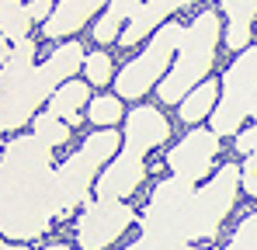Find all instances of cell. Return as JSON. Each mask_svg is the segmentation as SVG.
Instances as JSON below:
<instances>
[{
  "label": "cell",
  "mask_w": 257,
  "mask_h": 250,
  "mask_svg": "<svg viewBox=\"0 0 257 250\" xmlns=\"http://www.w3.org/2000/svg\"><path fill=\"white\" fill-rule=\"evenodd\" d=\"M66 215L59 177L52 170V146L42 136H18L4 143L0 170V229L7 240H35Z\"/></svg>",
  "instance_id": "1"
},
{
  "label": "cell",
  "mask_w": 257,
  "mask_h": 250,
  "mask_svg": "<svg viewBox=\"0 0 257 250\" xmlns=\"http://www.w3.org/2000/svg\"><path fill=\"white\" fill-rule=\"evenodd\" d=\"M240 181H243V170L236 164L219 167V174L202 188H195V181L177 174L160 181L139 215L143 236H160V240L188 243V247L215 236L219 222L229 215L236 202Z\"/></svg>",
  "instance_id": "2"
},
{
  "label": "cell",
  "mask_w": 257,
  "mask_h": 250,
  "mask_svg": "<svg viewBox=\"0 0 257 250\" xmlns=\"http://www.w3.org/2000/svg\"><path fill=\"white\" fill-rule=\"evenodd\" d=\"M84 49H80V42H66V45H59L45 63L39 66H32V70H25L21 77H14V80H0V97H4V132H14V129H21V125L28 122V118H35V108L42 104L45 97H52L59 87L66 80H73V73H77V66H84Z\"/></svg>",
  "instance_id": "3"
},
{
  "label": "cell",
  "mask_w": 257,
  "mask_h": 250,
  "mask_svg": "<svg viewBox=\"0 0 257 250\" xmlns=\"http://www.w3.org/2000/svg\"><path fill=\"white\" fill-rule=\"evenodd\" d=\"M167 136H171V125H167V118H164L157 108H150V104L132 108L128 118H125V139H122L118 157L104 167L101 177L94 181L97 198H128V195L139 188L143 174H146L143 157H146L157 143H164Z\"/></svg>",
  "instance_id": "4"
},
{
  "label": "cell",
  "mask_w": 257,
  "mask_h": 250,
  "mask_svg": "<svg viewBox=\"0 0 257 250\" xmlns=\"http://www.w3.org/2000/svg\"><path fill=\"white\" fill-rule=\"evenodd\" d=\"M215 42H219V18H215V11H202L184 28V39H181L171 73L157 87L164 104H181L188 90H195L205 80V73L212 70V59H215Z\"/></svg>",
  "instance_id": "5"
},
{
  "label": "cell",
  "mask_w": 257,
  "mask_h": 250,
  "mask_svg": "<svg viewBox=\"0 0 257 250\" xmlns=\"http://www.w3.org/2000/svg\"><path fill=\"white\" fill-rule=\"evenodd\" d=\"M219 87L222 90H219V104L212 111V132L233 136V132H240V122L250 118L257 108V45L243 49L229 63Z\"/></svg>",
  "instance_id": "6"
},
{
  "label": "cell",
  "mask_w": 257,
  "mask_h": 250,
  "mask_svg": "<svg viewBox=\"0 0 257 250\" xmlns=\"http://www.w3.org/2000/svg\"><path fill=\"white\" fill-rule=\"evenodd\" d=\"M181 39H184V25H177V21H164V25L153 32V39L146 42V49H143L136 59H128V66L115 77V90H118V97H128V101L143 97L153 83L167 73L171 56L181 49Z\"/></svg>",
  "instance_id": "7"
},
{
  "label": "cell",
  "mask_w": 257,
  "mask_h": 250,
  "mask_svg": "<svg viewBox=\"0 0 257 250\" xmlns=\"http://www.w3.org/2000/svg\"><path fill=\"white\" fill-rule=\"evenodd\" d=\"M118 132L115 129H97L94 136H87L84 146L73 153V157H66L59 170H56V177H59V195H63V208L70 212L73 205H80L87 198V188L101 177V167L104 160L118 150Z\"/></svg>",
  "instance_id": "8"
},
{
  "label": "cell",
  "mask_w": 257,
  "mask_h": 250,
  "mask_svg": "<svg viewBox=\"0 0 257 250\" xmlns=\"http://www.w3.org/2000/svg\"><path fill=\"white\" fill-rule=\"evenodd\" d=\"M136 212L122 198H94L87 202L77 219V247L80 250H104L111 247L128 226Z\"/></svg>",
  "instance_id": "9"
},
{
  "label": "cell",
  "mask_w": 257,
  "mask_h": 250,
  "mask_svg": "<svg viewBox=\"0 0 257 250\" xmlns=\"http://www.w3.org/2000/svg\"><path fill=\"white\" fill-rule=\"evenodd\" d=\"M219 150V136L212 129H191L171 153H167V167H171L177 177H188V181H202L209 177V167H212V157Z\"/></svg>",
  "instance_id": "10"
},
{
  "label": "cell",
  "mask_w": 257,
  "mask_h": 250,
  "mask_svg": "<svg viewBox=\"0 0 257 250\" xmlns=\"http://www.w3.org/2000/svg\"><path fill=\"white\" fill-rule=\"evenodd\" d=\"M188 4H195V0H146V4L136 11V18L125 25V32L118 35V45H125V49L136 45L139 39H146L150 32H157L174 11H181V7H188Z\"/></svg>",
  "instance_id": "11"
},
{
  "label": "cell",
  "mask_w": 257,
  "mask_h": 250,
  "mask_svg": "<svg viewBox=\"0 0 257 250\" xmlns=\"http://www.w3.org/2000/svg\"><path fill=\"white\" fill-rule=\"evenodd\" d=\"M101 4L108 0H59L56 11L49 14V21L42 25L45 39H63V35H73L87 25V18L94 11H101Z\"/></svg>",
  "instance_id": "12"
},
{
  "label": "cell",
  "mask_w": 257,
  "mask_h": 250,
  "mask_svg": "<svg viewBox=\"0 0 257 250\" xmlns=\"http://www.w3.org/2000/svg\"><path fill=\"white\" fill-rule=\"evenodd\" d=\"M229 25H226V45L233 52H243L250 32H254V18H257V0H219Z\"/></svg>",
  "instance_id": "13"
},
{
  "label": "cell",
  "mask_w": 257,
  "mask_h": 250,
  "mask_svg": "<svg viewBox=\"0 0 257 250\" xmlns=\"http://www.w3.org/2000/svg\"><path fill=\"white\" fill-rule=\"evenodd\" d=\"M143 7V0H108V11L104 18L94 25V39L101 42H118V35L125 32V25L136 18V11Z\"/></svg>",
  "instance_id": "14"
},
{
  "label": "cell",
  "mask_w": 257,
  "mask_h": 250,
  "mask_svg": "<svg viewBox=\"0 0 257 250\" xmlns=\"http://www.w3.org/2000/svg\"><path fill=\"white\" fill-rule=\"evenodd\" d=\"M87 97H90V87L80 80H66L52 97H49V111L52 115H59L63 122L77 125L80 122V108L87 104Z\"/></svg>",
  "instance_id": "15"
},
{
  "label": "cell",
  "mask_w": 257,
  "mask_h": 250,
  "mask_svg": "<svg viewBox=\"0 0 257 250\" xmlns=\"http://www.w3.org/2000/svg\"><path fill=\"white\" fill-rule=\"evenodd\" d=\"M219 90L222 87L215 80H202L195 90H188L184 101H181V122L195 125V122H202L205 115H212V104H215V97H219Z\"/></svg>",
  "instance_id": "16"
},
{
  "label": "cell",
  "mask_w": 257,
  "mask_h": 250,
  "mask_svg": "<svg viewBox=\"0 0 257 250\" xmlns=\"http://www.w3.org/2000/svg\"><path fill=\"white\" fill-rule=\"evenodd\" d=\"M0 28H4V42H21L28 39L32 28V11L21 0H0Z\"/></svg>",
  "instance_id": "17"
},
{
  "label": "cell",
  "mask_w": 257,
  "mask_h": 250,
  "mask_svg": "<svg viewBox=\"0 0 257 250\" xmlns=\"http://www.w3.org/2000/svg\"><path fill=\"white\" fill-rule=\"evenodd\" d=\"M32 129H35V136H42L49 146H59V143H66L70 139V122H63L59 115H52L49 108H45L42 115H35L32 118Z\"/></svg>",
  "instance_id": "18"
},
{
  "label": "cell",
  "mask_w": 257,
  "mask_h": 250,
  "mask_svg": "<svg viewBox=\"0 0 257 250\" xmlns=\"http://www.w3.org/2000/svg\"><path fill=\"white\" fill-rule=\"evenodd\" d=\"M122 115H125V111H122V101H118L115 94H101V97H94V101L87 104V118L94 125H104V129H111Z\"/></svg>",
  "instance_id": "19"
},
{
  "label": "cell",
  "mask_w": 257,
  "mask_h": 250,
  "mask_svg": "<svg viewBox=\"0 0 257 250\" xmlns=\"http://www.w3.org/2000/svg\"><path fill=\"white\" fill-rule=\"evenodd\" d=\"M226 250H257V212H250V215L240 222V229L229 236Z\"/></svg>",
  "instance_id": "20"
},
{
  "label": "cell",
  "mask_w": 257,
  "mask_h": 250,
  "mask_svg": "<svg viewBox=\"0 0 257 250\" xmlns=\"http://www.w3.org/2000/svg\"><path fill=\"white\" fill-rule=\"evenodd\" d=\"M84 70H87V83H94V87H104L111 80V59L104 52H90L84 59Z\"/></svg>",
  "instance_id": "21"
},
{
  "label": "cell",
  "mask_w": 257,
  "mask_h": 250,
  "mask_svg": "<svg viewBox=\"0 0 257 250\" xmlns=\"http://www.w3.org/2000/svg\"><path fill=\"white\" fill-rule=\"evenodd\" d=\"M125 250H188V243H174V240H160V236H139Z\"/></svg>",
  "instance_id": "22"
},
{
  "label": "cell",
  "mask_w": 257,
  "mask_h": 250,
  "mask_svg": "<svg viewBox=\"0 0 257 250\" xmlns=\"http://www.w3.org/2000/svg\"><path fill=\"white\" fill-rule=\"evenodd\" d=\"M240 188H243L250 198H257V150H254V153H247V164H243V181H240Z\"/></svg>",
  "instance_id": "23"
},
{
  "label": "cell",
  "mask_w": 257,
  "mask_h": 250,
  "mask_svg": "<svg viewBox=\"0 0 257 250\" xmlns=\"http://www.w3.org/2000/svg\"><path fill=\"white\" fill-rule=\"evenodd\" d=\"M250 118H254V125H250V129H243V132L236 136V143H233L240 153H254V150H257V108H254V115H250Z\"/></svg>",
  "instance_id": "24"
},
{
  "label": "cell",
  "mask_w": 257,
  "mask_h": 250,
  "mask_svg": "<svg viewBox=\"0 0 257 250\" xmlns=\"http://www.w3.org/2000/svg\"><path fill=\"white\" fill-rule=\"evenodd\" d=\"M28 11H32V21H49V14H52V11H56V4H49V0H32V4H28Z\"/></svg>",
  "instance_id": "25"
},
{
  "label": "cell",
  "mask_w": 257,
  "mask_h": 250,
  "mask_svg": "<svg viewBox=\"0 0 257 250\" xmlns=\"http://www.w3.org/2000/svg\"><path fill=\"white\" fill-rule=\"evenodd\" d=\"M45 250H73V247H66V243H52V247H45Z\"/></svg>",
  "instance_id": "26"
},
{
  "label": "cell",
  "mask_w": 257,
  "mask_h": 250,
  "mask_svg": "<svg viewBox=\"0 0 257 250\" xmlns=\"http://www.w3.org/2000/svg\"><path fill=\"white\" fill-rule=\"evenodd\" d=\"M4 250H28V247H21V243H18V247H14V243H4Z\"/></svg>",
  "instance_id": "27"
}]
</instances>
